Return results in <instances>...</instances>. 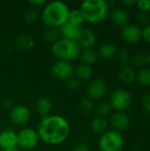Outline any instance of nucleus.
<instances>
[{
    "mask_svg": "<svg viewBox=\"0 0 150 151\" xmlns=\"http://www.w3.org/2000/svg\"><path fill=\"white\" fill-rule=\"evenodd\" d=\"M118 50L116 46L109 42L102 43L98 48V57L103 60H111L117 55Z\"/></svg>",
    "mask_w": 150,
    "mask_h": 151,
    "instance_id": "f3484780",
    "label": "nucleus"
},
{
    "mask_svg": "<svg viewBox=\"0 0 150 151\" xmlns=\"http://www.w3.org/2000/svg\"><path fill=\"white\" fill-rule=\"evenodd\" d=\"M75 75L79 81H88L91 79L93 75V70L90 65H80L75 69Z\"/></svg>",
    "mask_w": 150,
    "mask_h": 151,
    "instance_id": "412c9836",
    "label": "nucleus"
},
{
    "mask_svg": "<svg viewBox=\"0 0 150 151\" xmlns=\"http://www.w3.org/2000/svg\"><path fill=\"white\" fill-rule=\"evenodd\" d=\"M121 37L128 43H136L141 39V28L134 24H127L121 30Z\"/></svg>",
    "mask_w": 150,
    "mask_h": 151,
    "instance_id": "9b49d317",
    "label": "nucleus"
},
{
    "mask_svg": "<svg viewBox=\"0 0 150 151\" xmlns=\"http://www.w3.org/2000/svg\"><path fill=\"white\" fill-rule=\"evenodd\" d=\"M109 104L112 109L116 110L117 111L123 112L130 107L132 104V96L126 89H117L111 94Z\"/></svg>",
    "mask_w": 150,
    "mask_h": 151,
    "instance_id": "423d86ee",
    "label": "nucleus"
},
{
    "mask_svg": "<svg viewBox=\"0 0 150 151\" xmlns=\"http://www.w3.org/2000/svg\"><path fill=\"white\" fill-rule=\"evenodd\" d=\"M39 135L37 131L33 128L26 127L17 134V146L23 150H32L39 142Z\"/></svg>",
    "mask_w": 150,
    "mask_h": 151,
    "instance_id": "0eeeda50",
    "label": "nucleus"
},
{
    "mask_svg": "<svg viewBox=\"0 0 150 151\" xmlns=\"http://www.w3.org/2000/svg\"><path fill=\"white\" fill-rule=\"evenodd\" d=\"M111 20L118 27H125L129 21V15L125 9L116 8L111 12Z\"/></svg>",
    "mask_w": 150,
    "mask_h": 151,
    "instance_id": "dca6fc26",
    "label": "nucleus"
},
{
    "mask_svg": "<svg viewBox=\"0 0 150 151\" xmlns=\"http://www.w3.org/2000/svg\"><path fill=\"white\" fill-rule=\"evenodd\" d=\"M9 117L13 123L17 125H24L30 119L31 113L27 106L18 104L11 107L9 112Z\"/></svg>",
    "mask_w": 150,
    "mask_h": 151,
    "instance_id": "1a4fd4ad",
    "label": "nucleus"
},
{
    "mask_svg": "<svg viewBox=\"0 0 150 151\" xmlns=\"http://www.w3.org/2000/svg\"><path fill=\"white\" fill-rule=\"evenodd\" d=\"M4 108H9L10 110L11 109V102L9 100H6L4 103Z\"/></svg>",
    "mask_w": 150,
    "mask_h": 151,
    "instance_id": "ea45409f",
    "label": "nucleus"
},
{
    "mask_svg": "<svg viewBox=\"0 0 150 151\" xmlns=\"http://www.w3.org/2000/svg\"><path fill=\"white\" fill-rule=\"evenodd\" d=\"M137 21L144 26H148V23L149 21V16L148 14V12H140L137 14Z\"/></svg>",
    "mask_w": 150,
    "mask_h": 151,
    "instance_id": "2f4dec72",
    "label": "nucleus"
},
{
    "mask_svg": "<svg viewBox=\"0 0 150 151\" xmlns=\"http://www.w3.org/2000/svg\"><path fill=\"white\" fill-rule=\"evenodd\" d=\"M137 81L140 85L142 87L150 86V69L149 68H141V70L137 74Z\"/></svg>",
    "mask_w": 150,
    "mask_h": 151,
    "instance_id": "393cba45",
    "label": "nucleus"
},
{
    "mask_svg": "<svg viewBox=\"0 0 150 151\" xmlns=\"http://www.w3.org/2000/svg\"><path fill=\"white\" fill-rule=\"evenodd\" d=\"M80 33H81L80 27L75 26L69 22H66L63 26H61L59 30V34L63 36V38L72 40L74 42H77V40L80 35Z\"/></svg>",
    "mask_w": 150,
    "mask_h": 151,
    "instance_id": "ddd939ff",
    "label": "nucleus"
},
{
    "mask_svg": "<svg viewBox=\"0 0 150 151\" xmlns=\"http://www.w3.org/2000/svg\"><path fill=\"white\" fill-rule=\"evenodd\" d=\"M59 31L57 28H53V27H48L44 33H43V39L50 43H54L56 42L57 40H59Z\"/></svg>",
    "mask_w": 150,
    "mask_h": 151,
    "instance_id": "a878e982",
    "label": "nucleus"
},
{
    "mask_svg": "<svg viewBox=\"0 0 150 151\" xmlns=\"http://www.w3.org/2000/svg\"><path fill=\"white\" fill-rule=\"evenodd\" d=\"M118 77H119V79H120V81L122 82L129 84V83H132L135 80L136 75H135V73H134L133 69L131 66H129L127 65H124L119 69Z\"/></svg>",
    "mask_w": 150,
    "mask_h": 151,
    "instance_id": "6ab92c4d",
    "label": "nucleus"
},
{
    "mask_svg": "<svg viewBox=\"0 0 150 151\" xmlns=\"http://www.w3.org/2000/svg\"><path fill=\"white\" fill-rule=\"evenodd\" d=\"M24 18L28 23H34L39 19V12L34 7H29L24 13Z\"/></svg>",
    "mask_w": 150,
    "mask_h": 151,
    "instance_id": "cd10ccee",
    "label": "nucleus"
},
{
    "mask_svg": "<svg viewBox=\"0 0 150 151\" xmlns=\"http://www.w3.org/2000/svg\"><path fill=\"white\" fill-rule=\"evenodd\" d=\"M72 151H89V147L86 143H79L73 148Z\"/></svg>",
    "mask_w": 150,
    "mask_h": 151,
    "instance_id": "e433bc0d",
    "label": "nucleus"
},
{
    "mask_svg": "<svg viewBox=\"0 0 150 151\" xmlns=\"http://www.w3.org/2000/svg\"><path fill=\"white\" fill-rule=\"evenodd\" d=\"M80 10L85 21L92 24L103 22L109 15V4L104 0H85Z\"/></svg>",
    "mask_w": 150,
    "mask_h": 151,
    "instance_id": "7ed1b4c3",
    "label": "nucleus"
},
{
    "mask_svg": "<svg viewBox=\"0 0 150 151\" xmlns=\"http://www.w3.org/2000/svg\"><path fill=\"white\" fill-rule=\"evenodd\" d=\"M17 147V134L12 130H4L0 133V149L5 150Z\"/></svg>",
    "mask_w": 150,
    "mask_h": 151,
    "instance_id": "2eb2a0df",
    "label": "nucleus"
},
{
    "mask_svg": "<svg viewBox=\"0 0 150 151\" xmlns=\"http://www.w3.org/2000/svg\"><path fill=\"white\" fill-rule=\"evenodd\" d=\"M39 138L45 143L57 145L64 142L70 134L68 121L57 115L42 117L37 129Z\"/></svg>",
    "mask_w": 150,
    "mask_h": 151,
    "instance_id": "f257e3e1",
    "label": "nucleus"
},
{
    "mask_svg": "<svg viewBox=\"0 0 150 151\" xmlns=\"http://www.w3.org/2000/svg\"><path fill=\"white\" fill-rule=\"evenodd\" d=\"M97 58H98L97 53L92 49L84 50L80 54V61L82 62L83 65H91L94 63H95V61L97 60Z\"/></svg>",
    "mask_w": 150,
    "mask_h": 151,
    "instance_id": "4be33fe9",
    "label": "nucleus"
},
{
    "mask_svg": "<svg viewBox=\"0 0 150 151\" xmlns=\"http://www.w3.org/2000/svg\"><path fill=\"white\" fill-rule=\"evenodd\" d=\"M107 92V84L103 79L93 80L87 88V96L90 99H100Z\"/></svg>",
    "mask_w": 150,
    "mask_h": 151,
    "instance_id": "9d476101",
    "label": "nucleus"
},
{
    "mask_svg": "<svg viewBox=\"0 0 150 151\" xmlns=\"http://www.w3.org/2000/svg\"><path fill=\"white\" fill-rule=\"evenodd\" d=\"M70 10L62 1H52L47 4L42 13V19L48 27H60L68 21Z\"/></svg>",
    "mask_w": 150,
    "mask_h": 151,
    "instance_id": "f03ea898",
    "label": "nucleus"
},
{
    "mask_svg": "<svg viewBox=\"0 0 150 151\" xmlns=\"http://www.w3.org/2000/svg\"><path fill=\"white\" fill-rule=\"evenodd\" d=\"M111 106L109 103L106 102H103L100 103L96 108H95V112L97 114V117H101V118H105L107 116H109L111 112Z\"/></svg>",
    "mask_w": 150,
    "mask_h": 151,
    "instance_id": "bb28decb",
    "label": "nucleus"
},
{
    "mask_svg": "<svg viewBox=\"0 0 150 151\" xmlns=\"http://www.w3.org/2000/svg\"><path fill=\"white\" fill-rule=\"evenodd\" d=\"M91 127L93 131L96 134H103L108 129V122L104 118L95 117L91 123Z\"/></svg>",
    "mask_w": 150,
    "mask_h": 151,
    "instance_id": "5701e85b",
    "label": "nucleus"
},
{
    "mask_svg": "<svg viewBox=\"0 0 150 151\" xmlns=\"http://www.w3.org/2000/svg\"><path fill=\"white\" fill-rule=\"evenodd\" d=\"M80 48L84 50L91 49L96 42V35L94 31L85 28L81 29L80 35L76 42Z\"/></svg>",
    "mask_w": 150,
    "mask_h": 151,
    "instance_id": "f8f14e48",
    "label": "nucleus"
},
{
    "mask_svg": "<svg viewBox=\"0 0 150 151\" xmlns=\"http://www.w3.org/2000/svg\"><path fill=\"white\" fill-rule=\"evenodd\" d=\"M136 2H137V0H123L121 3H122L123 5L129 7V6H132V5L136 4Z\"/></svg>",
    "mask_w": 150,
    "mask_h": 151,
    "instance_id": "58836bf2",
    "label": "nucleus"
},
{
    "mask_svg": "<svg viewBox=\"0 0 150 151\" xmlns=\"http://www.w3.org/2000/svg\"><path fill=\"white\" fill-rule=\"evenodd\" d=\"M117 54H118V61L120 63H122L123 65H126L129 61V59H130V53H129V51L126 49H124V48L120 49L117 52Z\"/></svg>",
    "mask_w": 150,
    "mask_h": 151,
    "instance_id": "7c9ffc66",
    "label": "nucleus"
},
{
    "mask_svg": "<svg viewBox=\"0 0 150 151\" xmlns=\"http://www.w3.org/2000/svg\"><path fill=\"white\" fill-rule=\"evenodd\" d=\"M80 108L83 112L88 113L90 112L93 108H94V104H93V100L90 99L88 96H84L80 99Z\"/></svg>",
    "mask_w": 150,
    "mask_h": 151,
    "instance_id": "c85d7f7f",
    "label": "nucleus"
},
{
    "mask_svg": "<svg viewBox=\"0 0 150 151\" xmlns=\"http://www.w3.org/2000/svg\"><path fill=\"white\" fill-rule=\"evenodd\" d=\"M84 21H85V19H84L83 15H82L80 9H74V10L70 11L67 22H69L71 24H73L75 26L80 27V25L83 24Z\"/></svg>",
    "mask_w": 150,
    "mask_h": 151,
    "instance_id": "b1692460",
    "label": "nucleus"
},
{
    "mask_svg": "<svg viewBox=\"0 0 150 151\" xmlns=\"http://www.w3.org/2000/svg\"><path fill=\"white\" fill-rule=\"evenodd\" d=\"M51 73L59 80L67 81L72 77L74 69L71 62L57 60L51 66Z\"/></svg>",
    "mask_w": 150,
    "mask_h": 151,
    "instance_id": "6e6552de",
    "label": "nucleus"
},
{
    "mask_svg": "<svg viewBox=\"0 0 150 151\" xmlns=\"http://www.w3.org/2000/svg\"><path fill=\"white\" fill-rule=\"evenodd\" d=\"M136 5L141 12H148L150 11V0H138L136 2Z\"/></svg>",
    "mask_w": 150,
    "mask_h": 151,
    "instance_id": "473e14b6",
    "label": "nucleus"
},
{
    "mask_svg": "<svg viewBox=\"0 0 150 151\" xmlns=\"http://www.w3.org/2000/svg\"><path fill=\"white\" fill-rule=\"evenodd\" d=\"M125 140L121 133L116 130H107L101 134L98 146L101 151H122Z\"/></svg>",
    "mask_w": 150,
    "mask_h": 151,
    "instance_id": "39448f33",
    "label": "nucleus"
},
{
    "mask_svg": "<svg viewBox=\"0 0 150 151\" xmlns=\"http://www.w3.org/2000/svg\"><path fill=\"white\" fill-rule=\"evenodd\" d=\"M141 105L145 111H147L148 113H150V94H147L142 97Z\"/></svg>",
    "mask_w": 150,
    "mask_h": 151,
    "instance_id": "f704fd0d",
    "label": "nucleus"
},
{
    "mask_svg": "<svg viewBox=\"0 0 150 151\" xmlns=\"http://www.w3.org/2000/svg\"><path fill=\"white\" fill-rule=\"evenodd\" d=\"M111 126L113 127V130H116L118 132L125 131L130 126V119L128 116L124 112L117 111L111 116Z\"/></svg>",
    "mask_w": 150,
    "mask_h": 151,
    "instance_id": "4468645a",
    "label": "nucleus"
},
{
    "mask_svg": "<svg viewBox=\"0 0 150 151\" xmlns=\"http://www.w3.org/2000/svg\"><path fill=\"white\" fill-rule=\"evenodd\" d=\"M36 110L40 115L46 117L52 110V102L48 97H42L36 103Z\"/></svg>",
    "mask_w": 150,
    "mask_h": 151,
    "instance_id": "aec40b11",
    "label": "nucleus"
},
{
    "mask_svg": "<svg viewBox=\"0 0 150 151\" xmlns=\"http://www.w3.org/2000/svg\"><path fill=\"white\" fill-rule=\"evenodd\" d=\"M51 52L58 60L71 62L80 57V48L76 42L61 38L51 45Z\"/></svg>",
    "mask_w": 150,
    "mask_h": 151,
    "instance_id": "20e7f679",
    "label": "nucleus"
},
{
    "mask_svg": "<svg viewBox=\"0 0 150 151\" xmlns=\"http://www.w3.org/2000/svg\"><path fill=\"white\" fill-rule=\"evenodd\" d=\"M15 43L19 49L23 50H30L34 46V40L30 35L22 34L18 35L15 40Z\"/></svg>",
    "mask_w": 150,
    "mask_h": 151,
    "instance_id": "a211bd4d",
    "label": "nucleus"
},
{
    "mask_svg": "<svg viewBox=\"0 0 150 151\" xmlns=\"http://www.w3.org/2000/svg\"><path fill=\"white\" fill-rule=\"evenodd\" d=\"M67 87L71 90H77L80 87V81L77 78H70L67 80Z\"/></svg>",
    "mask_w": 150,
    "mask_h": 151,
    "instance_id": "72a5a7b5",
    "label": "nucleus"
},
{
    "mask_svg": "<svg viewBox=\"0 0 150 151\" xmlns=\"http://www.w3.org/2000/svg\"><path fill=\"white\" fill-rule=\"evenodd\" d=\"M1 151H19V150L17 147H13V148H10V149L1 150Z\"/></svg>",
    "mask_w": 150,
    "mask_h": 151,
    "instance_id": "a19ab883",
    "label": "nucleus"
},
{
    "mask_svg": "<svg viewBox=\"0 0 150 151\" xmlns=\"http://www.w3.org/2000/svg\"><path fill=\"white\" fill-rule=\"evenodd\" d=\"M141 38L147 42H150V25L145 26L141 29Z\"/></svg>",
    "mask_w": 150,
    "mask_h": 151,
    "instance_id": "c9c22d12",
    "label": "nucleus"
},
{
    "mask_svg": "<svg viewBox=\"0 0 150 151\" xmlns=\"http://www.w3.org/2000/svg\"><path fill=\"white\" fill-rule=\"evenodd\" d=\"M133 63H134V65L136 66L144 68L145 65L149 63V61H148V54L141 53V52L137 53V54H135L133 56Z\"/></svg>",
    "mask_w": 150,
    "mask_h": 151,
    "instance_id": "c756f323",
    "label": "nucleus"
},
{
    "mask_svg": "<svg viewBox=\"0 0 150 151\" xmlns=\"http://www.w3.org/2000/svg\"><path fill=\"white\" fill-rule=\"evenodd\" d=\"M28 3L32 5V7L36 8V7H41L42 5H44L46 4V1L45 0H31Z\"/></svg>",
    "mask_w": 150,
    "mask_h": 151,
    "instance_id": "4c0bfd02",
    "label": "nucleus"
}]
</instances>
